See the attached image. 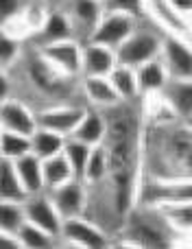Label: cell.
I'll return each mask as SVG.
<instances>
[{
    "label": "cell",
    "mask_w": 192,
    "mask_h": 249,
    "mask_svg": "<svg viewBox=\"0 0 192 249\" xmlns=\"http://www.w3.org/2000/svg\"><path fill=\"white\" fill-rule=\"evenodd\" d=\"M142 177L192 179V123L181 118L144 121Z\"/></svg>",
    "instance_id": "1"
},
{
    "label": "cell",
    "mask_w": 192,
    "mask_h": 249,
    "mask_svg": "<svg viewBox=\"0 0 192 249\" xmlns=\"http://www.w3.org/2000/svg\"><path fill=\"white\" fill-rule=\"evenodd\" d=\"M192 201V179H155L140 177L136 206H159V203Z\"/></svg>",
    "instance_id": "2"
},
{
    "label": "cell",
    "mask_w": 192,
    "mask_h": 249,
    "mask_svg": "<svg viewBox=\"0 0 192 249\" xmlns=\"http://www.w3.org/2000/svg\"><path fill=\"white\" fill-rule=\"evenodd\" d=\"M162 37L164 35H159L155 29H142V26L138 24V29L116 48V59L122 66L138 68V66L159 57Z\"/></svg>",
    "instance_id": "3"
},
{
    "label": "cell",
    "mask_w": 192,
    "mask_h": 249,
    "mask_svg": "<svg viewBox=\"0 0 192 249\" xmlns=\"http://www.w3.org/2000/svg\"><path fill=\"white\" fill-rule=\"evenodd\" d=\"M59 241L70 247H79V249L111 247V236L105 232V228H101V225L94 223L92 219H87L86 214L64 219Z\"/></svg>",
    "instance_id": "4"
},
{
    "label": "cell",
    "mask_w": 192,
    "mask_h": 249,
    "mask_svg": "<svg viewBox=\"0 0 192 249\" xmlns=\"http://www.w3.org/2000/svg\"><path fill=\"white\" fill-rule=\"evenodd\" d=\"M37 53L42 59L57 70L59 74L68 79L81 77V57H83V44L79 39H61V42L42 44L37 46Z\"/></svg>",
    "instance_id": "5"
},
{
    "label": "cell",
    "mask_w": 192,
    "mask_h": 249,
    "mask_svg": "<svg viewBox=\"0 0 192 249\" xmlns=\"http://www.w3.org/2000/svg\"><path fill=\"white\" fill-rule=\"evenodd\" d=\"M159 59L166 66L171 81H192V39L164 33Z\"/></svg>",
    "instance_id": "6"
},
{
    "label": "cell",
    "mask_w": 192,
    "mask_h": 249,
    "mask_svg": "<svg viewBox=\"0 0 192 249\" xmlns=\"http://www.w3.org/2000/svg\"><path fill=\"white\" fill-rule=\"evenodd\" d=\"M138 24H140V18L129 16V13H122V11H107L105 9L96 24V29H94V33L90 35L87 42L103 44V46L116 51V48L138 29Z\"/></svg>",
    "instance_id": "7"
},
{
    "label": "cell",
    "mask_w": 192,
    "mask_h": 249,
    "mask_svg": "<svg viewBox=\"0 0 192 249\" xmlns=\"http://www.w3.org/2000/svg\"><path fill=\"white\" fill-rule=\"evenodd\" d=\"M142 4H144V18H151V22L162 33L192 39V20L181 16L171 4V0H142Z\"/></svg>",
    "instance_id": "8"
},
{
    "label": "cell",
    "mask_w": 192,
    "mask_h": 249,
    "mask_svg": "<svg viewBox=\"0 0 192 249\" xmlns=\"http://www.w3.org/2000/svg\"><path fill=\"white\" fill-rule=\"evenodd\" d=\"M48 197L52 199L55 208L59 210V214L64 219L68 216H81L87 214V203H90V188L86 186V181L72 177L70 181L57 186L52 190H46Z\"/></svg>",
    "instance_id": "9"
},
{
    "label": "cell",
    "mask_w": 192,
    "mask_h": 249,
    "mask_svg": "<svg viewBox=\"0 0 192 249\" xmlns=\"http://www.w3.org/2000/svg\"><path fill=\"white\" fill-rule=\"evenodd\" d=\"M24 206V216L29 223L37 225V228L46 230L48 234L59 238L61 234V225H64V216L59 214V210L55 208L52 199L48 197V193H37V195H29L22 201Z\"/></svg>",
    "instance_id": "10"
},
{
    "label": "cell",
    "mask_w": 192,
    "mask_h": 249,
    "mask_svg": "<svg viewBox=\"0 0 192 249\" xmlns=\"http://www.w3.org/2000/svg\"><path fill=\"white\" fill-rule=\"evenodd\" d=\"M87 107L77 103H57V105H48V107L39 109L37 112V127L51 129L57 131L61 136L68 138L74 131L77 123L81 121V116L86 114Z\"/></svg>",
    "instance_id": "11"
},
{
    "label": "cell",
    "mask_w": 192,
    "mask_h": 249,
    "mask_svg": "<svg viewBox=\"0 0 192 249\" xmlns=\"http://www.w3.org/2000/svg\"><path fill=\"white\" fill-rule=\"evenodd\" d=\"M0 127L2 131L33 136V131L37 129V112H33L24 101L11 96L0 105Z\"/></svg>",
    "instance_id": "12"
},
{
    "label": "cell",
    "mask_w": 192,
    "mask_h": 249,
    "mask_svg": "<svg viewBox=\"0 0 192 249\" xmlns=\"http://www.w3.org/2000/svg\"><path fill=\"white\" fill-rule=\"evenodd\" d=\"M66 11L72 20L77 39L83 37L87 42L90 35L94 33L105 7H103V0H66Z\"/></svg>",
    "instance_id": "13"
},
{
    "label": "cell",
    "mask_w": 192,
    "mask_h": 249,
    "mask_svg": "<svg viewBox=\"0 0 192 249\" xmlns=\"http://www.w3.org/2000/svg\"><path fill=\"white\" fill-rule=\"evenodd\" d=\"M77 39L74 35V26L70 20L68 11L61 7H51L44 16V22L39 26V31L35 33L37 46L42 44H52V42H61V39Z\"/></svg>",
    "instance_id": "14"
},
{
    "label": "cell",
    "mask_w": 192,
    "mask_h": 249,
    "mask_svg": "<svg viewBox=\"0 0 192 249\" xmlns=\"http://www.w3.org/2000/svg\"><path fill=\"white\" fill-rule=\"evenodd\" d=\"M116 51L107 48L96 42L83 44V57H81V77H107L116 68Z\"/></svg>",
    "instance_id": "15"
},
{
    "label": "cell",
    "mask_w": 192,
    "mask_h": 249,
    "mask_svg": "<svg viewBox=\"0 0 192 249\" xmlns=\"http://www.w3.org/2000/svg\"><path fill=\"white\" fill-rule=\"evenodd\" d=\"M29 77H31V83L35 86V90L44 92V94H51V96L59 94L61 88H66L72 81V79L59 74L57 70H52L51 66L42 59V55H39L37 51H35V55L31 57V61H29Z\"/></svg>",
    "instance_id": "16"
},
{
    "label": "cell",
    "mask_w": 192,
    "mask_h": 249,
    "mask_svg": "<svg viewBox=\"0 0 192 249\" xmlns=\"http://www.w3.org/2000/svg\"><path fill=\"white\" fill-rule=\"evenodd\" d=\"M149 208H153L159 214V219L168 225V230L173 232V238L192 234V201L159 203V206H149Z\"/></svg>",
    "instance_id": "17"
},
{
    "label": "cell",
    "mask_w": 192,
    "mask_h": 249,
    "mask_svg": "<svg viewBox=\"0 0 192 249\" xmlns=\"http://www.w3.org/2000/svg\"><path fill=\"white\" fill-rule=\"evenodd\" d=\"M81 92L86 101L94 109H109L114 105L122 103L120 96L116 94L109 77H83L81 79Z\"/></svg>",
    "instance_id": "18"
},
{
    "label": "cell",
    "mask_w": 192,
    "mask_h": 249,
    "mask_svg": "<svg viewBox=\"0 0 192 249\" xmlns=\"http://www.w3.org/2000/svg\"><path fill=\"white\" fill-rule=\"evenodd\" d=\"M136 74H138L140 96L159 94V92H164V88L168 86V81H171L166 66H164V61L159 59V57H155V59H151V61H146V64L138 66Z\"/></svg>",
    "instance_id": "19"
},
{
    "label": "cell",
    "mask_w": 192,
    "mask_h": 249,
    "mask_svg": "<svg viewBox=\"0 0 192 249\" xmlns=\"http://www.w3.org/2000/svg\"><path fill=\"white\" fill-rule=\"evenodd\" d=\"M72 138L77 140L86 142L90 146H96V144H103L105 142V136H107V123H105V116H103L101 109H94V107H87L86 114L81 116V121L77 123L74 131L70 133Z\"/></svg>",
    "instance_id": "20"
},
{
    "label": "cell",
    "mask_w": 192,
    "mask_h": 249,
    "mask_svg": "<svg viewBox=\"0 0 192 249\" xmlns=\"http://www.w3.org/2000/svg\"><path fill=\"white\" fill-rule=\"evenodd\" d=\"M13 168L17 173V179L24 186L26 195L44 193V175H42V160L35 153H26L22 158L13 160Z\"/></svg>",
    "instance_id": "21"
},
{
    "label": "cell",
    "mask_w": 192,
    "mask_h": 249,
    "mask_svg": "<svg viewBox=\"0 0 192 249\" xmlns=\"http://www.w3.org/2000/svg\"><path fill=\"white\" fill-rule=\"evenodd\" d=\"M162 94L177 118L192 123V81H168Z\"/></svg>",
    "instance_id": "22"
},
{
    "label": "cell",
    "mask_w": 192,
    "mask_h": 249,
    "mask_svg": "<svg viewBox=\"0 0 192 249\" xmlns=\"http://www.w3.org/2000/svg\"><path fill=\"white\" fill-rule=\"evenodd\" d=\"M109 81L114 86L116 94L120 96V101H127V103H133V101H140V88H138V74L136 68H129V66L116 64V68L111 70Z\"/></svg>",
    "instance_id": "23"
},
{
    "label": "cell",
    "mask_w": 192,
    "mask_h": 249,
    "mask_svg": "<svg viewBox=\"0 0 192 249\" xmlns=\"http://www.w3.org/2000/svg\"><path fill=\"white\" fill-rule=\"evenodd\" d=\"M107 173H109V160H107V151L105 144H96L90 149L87 155L86 168H83L81 179L86 181L87 188H94V186L103 184L107 179Z\"/></svg>",
    "instance_id": "24"
},
{
    "label": "cell",
    "mask_w": 192,
    "mask_h": 249,
    "mask_svg": "<svg viewBox=\"0 0 192 249\" xmlns=\"http://www.w3.org/2000/svg\"><path fill=\"white\" fill-rule=\"evenodd\" d=\"M64 142L66 136L57 131H51V129L37 127L31 136V153H35L39 160L52 158V155H59L64 151Z\"/></svg>",
    "instance_id": "25"
},
{
    "label": "cell",
    "mask_w": 192,
    "mask_h": 249,
    "mask_svg": "<svg viewBox=\"0 0 192 249\" xmlns=\"http://www.w3.org/2000/svg\"><path fill=\"white\" fill-rule=\"evenodd\" d=\"M42 175H44V188L52 190L57 186L66 184V181H70L74 177V173L70 168L68 160L64 158V153H59V155L42 160Z\"/></svg>",
    "instance_id": "26"
},
{
    "label": "cell",
    "mask_w": 192,
    "mask_h": 249,
    "mask_svg": "<svg viewBox=\"0 0 192 249\" xmlns=\"http://www.w3.org/2000/svg\"><path fill=\"white\" fill-rule=\"evenodd\" d=\"M29 197L24 186L17 179V173L13 168V162L0 158V199L4 201H24Z\"/></svg>",
    "instance_id": "27"
},
{
    "label": "cell",
    "mask_w": 192,
    "mask_h": 249,
    "mask_svg": "<svg viewBox=\"0 0 192 249\" xmlns=\"http://www.w3.org/2000/svg\"><path fill=\"white\" fill-rule=\"evenodd\" d=\"M16 236H17V241H20V249H51L59 241L57 236L48 234L46 230L37 228V225L29 223V221H24V223L20 225Z\"/></svg>",
    "instance_id": "28"
},
{
    "label": "cell",
    "mask_w": 192,
    "mask_h": 249,
    "mask_svg": "<svg viewBox=\"0 0 192 249\" xmlns=\"http://www.w3.org/2000/svg\"><path fill=\"white\" fill-rule=\"evenodd\" d=\"M22 55H24V39L16 37L0 26V70L9 72L13 66L22 61Z\"/></svg>",
    "instance_id": "29"
},
{
    "label": "cell",
    "mask_w": 192,
    "mask_h": 249,
    "mask_svg": "<svg viewBox=\"0 0 192 249\" xmlns=\"http://www.w3.org/2000/svg\"><path fill=\"white\" fill-rule=\"evenodd\" d=\"M31 153V136L16 131H2L0 133V158L2 160H13L22 158V155Z\"/></svg>",
    "instance_id": "30"
},
{
    "label": "cell",
    "mask_w": 192,
    "mask_h": 249,
    "mask_svg": "<svg viewBox=\"0 0 192 249\" xmlns=\"http://www.w3.org/2000/svg\"><path fill=\"white\" fill-rule=\"evenodd\" d=\"M90 149H92L90 144H86V142L77 140V138H72V136H68L64 142V151H61V153H64V158L68 160L74 177H79V179H81V175H83V168H86Z\"/></svg>",
    "instance_id": "31"
},
{
    "label": "cell",
    "mask_w": 192,
    "mask_h": 249,
    "mask_svg": "<svg viewBox=\"0 0 192 249\" xmlns=\"http://www.w3.org/2000/svg\"><path fill=\"white\" fill-rule=\"evenodd\" d=\"M24 221L26 216L22 201H4V199H0V230L16 234Z\"/></svg>",
    "instance_id": "32"
},
{
    "label": "cell",
    "mask_w": 192,
    "mask_h": 249,
    "mask_svg": "<svg viewBox=\"0 0 192 249\" xmlns=\"http://www.w3.org/2000/svg\"><path fill=\"white\" fill-rule=\"evenodd\" d=\"M103 7L107 11H122V13H129V16L144 18L142 0H103Z\"/></svg>",
    "instance_id": "33"
},
{
    "label": "cell",
    "mask_w": 192,
    "mask_h": 249,
    "mask_svg": "<svg viewBox=\"0 0 192 249\" xmlns=\"http://www.w3.org/2000/svg\"><path fill=\"white\" fill-rule=\"evenodd\" d=\"M26 2L29 0H0V24L11 20L13 16H17L26 7Z\"/></svg>",
    "instance_id": "34"
},
{
    "label": "cell",
    "mask_w": 192,
    "mask_h": 249,
    "mask_svg": "<svg viewBox=\"0 0 192 249\" xmlns=\"http://www.w3.org/2000/svg\"><path fill=\"white\" fill-rule=\"evenodd\" d=\"M7 99H11V79L7 70H0V105Z\"/></svg>",
    "instance_id": "35"
},
{
    "label": "cell",
    "mask_w": 192,
    "mask_h": 249,
    "mask_svg": "<svg viewBox=\"0 0 192 249\" xmlns=\"http://www.w3.org/2000/svg\"><path fill=\"white\" fill-rule=\"evenodd\" d=\"M0 249H20V241L16 234L0 230Z\"/></svg>",
    "instance_id": "36"
},
{
    "label": "cell",
    "mask_w": 192,
    "mask_h": 249,
    "mask_svg": "<svg viewBox=\"0 0 192 249\" xmlns=\"http://www.w3.org/2000/svg\"><path fill=\"white\" fill-rule=\"evenodd\" d=\"M171 4L181 13V16H186L188 20H192V0H171Z\"/></svg>",
    "instance_id": "37"
},
{
    "label": "cell",
    "mask_w": 192,
    "mask_h": 249,
    "mask_svg": "<svg viewBox=\"0 0 192 249\" xmlns=\"http://www.w3.org/2000/svg\"><path fill=\"white\" fill-rule=\"evenodd\" d=\"M44 4H48V7H59L61 2H66V0H42Z\"/></svg>",
    "instance_id": "38"
},
{
    "label": "cell",
    "mask_w": 192,
    "mask_h": 249,
    "mask_svg": "<svg viewBox=\"0 0 192 249\" xmlns=\"http://www.w3.org/2000/svg\"><path fill=\"white\" fill-rule=\"evenodd\" d=\"M0 133H2V127H0Z\"/></svg>",
    "instance_id": "39"
}]
</instances>
